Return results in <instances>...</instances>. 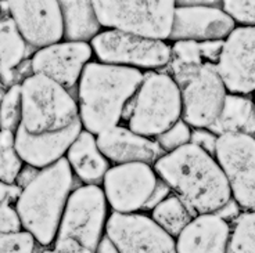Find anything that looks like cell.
Returning a JSON list of instances; mask_svg holds the SVG:
<instances>
[{
	"label": "cell",
	"mask_w": 255,
	"mask_h": 253,
	"mask_svg": "<svg viewBox=\"0 0 255 253\" xmlns=\"http://www.w3.org/2000/svg\"><path fill=\"white\" fill-rule=\"evenodd\" d=\"M161 181L193 215L219 213L232 202L228 178L215 157L194 144L162 154L153 165Z\"/></svg>",
	"instance_id": "cell-1"
},
{
	"label": "cell",
	"mask_w": 255,
	"mask_h": 253,
	"mask_svg": "<svg viewBox=\"0 0 255 253\" xmlns=\"http://www.w3.org/2000/svg\"><path fill=\"white\" fill-rule=\"evenodd\" d=\"M143 78L144 74L134 68L90 61L77 86L78 111L83 129L97 136L118 126Z\"/></svg>",
	"instance_id": "cell-2"
},
{
	"label": "cell",
	"mask_w": 255,
	"mask_h": 253,
	"mask_svg": "<svg viewBox=\"0 0 255 253\" xmlns=\"http://www.w3.org/2000/svg\"><path fill=\"white\" fill-rule=\"evenodd\" d=\"M74 183L75 176L67 159L63 158L39 170L36 177L21 190L14 206L22 230L28 231L39 245L54 244Z\"/></svg>",
	"instance_id": "cell-3"
},
{
	"label": "cell",
	"mask_w": 255,
	"mask_h": 253,
	"mask_svg": "<svg viewBox=\"0 0 255 253\" xmlns=\"http://www.w3.org/2000/svg\"><path fill=\"white\" fill-rule=\"evenodd\" d=\"M124 119L134 133L157 139L182 119V94L168 72L144 74L139 89L128 104Z\"/></svg>",
	"instance_id": "cell-4"
},
{
	"label": "cell",
	"mask_w": 255,
	"mask_h": 253,
	"mask_svg": "<svg viewBox=\"0 0 255 253\" xmlns=\"http://www.w3.org/2000/svg\"><path fill=\"white\" fill-rule=\"evenodd\" d=\"M21 83V125L29 134L56 133L79 119L77 98L50 78L31 74Z\"/></svg>",
	"instance_id": "cell-5"
},
{
	"label": "cell",
	"mask_w": 255,
	"mask_h": 253,
	"mask_svg": "<svg viewBox=\"0 0 255 253\" xmlns=\"http://www.w3.org/2000/svg\"><path fill=\"white\" fill-rule=\"evenodd\" d=\"M100 25L106 29L165 42L171 38L175 1H92Z\"/></svg>",
	"instance_id": "cell-6"
},
{
	"label": "cell",
	"mask_w": 255,
	"mask_h": 253,
	"mask_svg": "<svg viewBox=\"0 0 255 253\" xmlns=\"http://www.w3.org/2000/svg\"><path fill=\"white\" fill-rule=\"evenodd\" d=\"M109 217V203L102 187L82 184L74 188L67 201L57 238L75 240L96 253Z\"/></svg>",
	"instance_id": "cell-7"
},
{
	"label": "cell",
	"mask_w": 255,
	"mask_h": 253,
	"mask_svg": "<svg viewBox=\"0 0 255 253\" xmlns=\"http://www.w3.org/2000/svg\"><path fill=\"white\" fill-rule=\"evenodd\" d=\"M90 46L97 61L139 71L164 68L171 60V46L165 42L114 29L100 32Z\"/></svg>",
	"instance_id": "cell-8"
},
{
	"label": "cell",
	"mask_w": 255,
	"mask_h": 253,
	"mask_svg": "<svg viewBox=\"0 0 255 253\" xmlns=\"http://www.w3.org/2000/svg\"><path fill=\"white\" fill-rule=\"evenodd\" d=\"M215 159L228 178L233 202L243 212H255V137L219 136Z\"/></svg>",
	"instance_id": "cell-9"
},
{
	"label": "cell",
	"mask_w": 255,
	"mask_h": 253,
	"mask_svg": "<svg viewBox=\"0 0 255 253\" xmlns=\"http://www.w3.org/2000/svg\"><path fill=\"white\" fill-rule=\"evenodd\" d=\"M158 184L153 165L134 162L111 166L103 178L102 188L114 213L129 215L148 209Z\"/></svg>",
	"instance_id": "cell-10"
},
{
	"label": "cell",
	"mask_w": 255,
	"mask_h": 253,
	"mask_svg": "<svg viewBox=\"0 0 255 253\" xmlns=\"http://www.w3.org/2000/svg\"><path fill=\"white\" fill-rule=\"evenodd\" d=\"M106 237L118 253H178L175 238L144 213H113Z\"/></svg>",
	"instance_id": "cell-11"
},
{
	"label": "cell",
	"mask_w": 255,
	"mask_h": 253,
	"mask_svg": "<svg viewBox=\"0 0 255 253\" xmlns=\"http://www.w3.org/2000/svg\"><path fill=\"white\" fill-rule=\"evenodd\" d=\"M179 89L182 120L191 129H210L219 118L228 95L217 67L207 64Z\"/></svg>",
	"instance_id": "cell-12"
},
{
	"label": "cell",
	"mask_w": 255,
	"mask_h": 253,
	"mask_svg": "<svg viewBox=\"0 0 255 253\" xmlns=\"http://www.w3.org/2000/svg\"><path fill=\"white\" fill-rule=\"evenodd\" d=\"M0 8L6 10L28 46L39 50L64 40L60 1H0Z\"/></svg>",
	"instance_id": "cell-13"
},
{
	"label": "cell",
	"mask_w": 255,
	"mask_h": 253,
	"mask_svg": "<svg viewBox=\"0 0 255 253\" xmlns=\"http://www.w3.org/2000/svg\"><path fill=\"white\" fill-rule=\"evenodd\" d=\"M217 71L228 93L255 91V26H236L223 40Z\"/></svg>",
	"instance_id": "cell-14"
},
{
	"label": "cell",
	"mask_w": 255,
	"mask_h": 253,
	"mask_svg": "<svg viewBox=\"0 0 255 253\" xmlns=\"http://www.w3.org/2000/svg\"><path fill=\"white\" fill-rule=\"evenodd\" d=\"M90 43L61 40L35 51L29 60L31 74L50 78L67 90L77 87L85 67L92 61Z\"/></svg>",
	"instance_id": "cell-15"
},
{
	"label": "cell",
	"mask_w": 255,
	"mask_h": 253,
	"mask_svg": "<svg viewBox=\"0 0 255 253\" xmlns=\"http://www.w3.org/2000/svg\"><path fill=\"white\" fill-rule=\"evenodd\" d=\"M236 24L222 7L210 4H182L175 8L171 38L173 42L225 40Z\"/></svg>",
	"instance_id": "cell-16"
},
{
	"label": "cell",
	"mask_w": 255,
	"mask_h": 253,
	"mask_svg": "<svg viewBox=\"0 0 255 253\" xmlns=\"http://www.w3.org/2000/svg\"><path fill=\"white\" fill-rule=\"evenodd\" d=\"M82 129L79 119L56 133L29 134L19 126L15 130V150L24 164L42 170L65 158L68 148Z\"/></svg>",
	"instance_id": "cell-17"
},
{
	"label": "cell",
	"mask_w": 255,
	"mask_h": 253,
	"mask_svg": "<svg viewBox=\"0 0 255 253\" xmlns=\"http://www.w3.org/2000/svg\"><path fill=\"white\" fill-rule=\"evenodd\" d=\"M233 224L219 213L194 216L175 238L178 253H230Z\"/></svg>",
	"instance_id": "cell-18"
},
{
	"label": "cell",
	"mask_w": 255,
	"mask_h": 253,
	"mask_svg": "<svg viewBox=\"0 0 255 253\" xmlns=\"http://www.w3.org/2000/svg\"><path fill=\"white\" fill-rule=\"evenodd\" d=\"M96 139L103 155L115 165L134 162L154 165L164 154L155 140L134 133L121 125L97 134Z\"/></svg>",
	"instance_id": "cell-19"
},
{
	"label": "cell",
	"mask_w": 255,
	"mask_h": 253,
	"mask_svg": "<svg viewBox=\"0 0 255 253\" xmlns=\"http://www.w3.org/2000/svg\"><path fill=\"white\" fill-rule=\"evenodd\" d=\"M223 40L214 42H193L179 40L171 46V60L168 64V74L182 87L190 78L197 74L207 64L217 65Z\"/></svg>",
	"instance_id": "cell-20"
},
{
	"label": "cell",
	"mask_w": 255,
	"mask_h": 253,
	"mask_svg": "<svg viewBox=\"0 0 255 253\" xmlns=\"http://www.w3.org/2000/svg\"><path fill=\"white\" fill-rule=\"evenodd\" d=\"M65 159L74 176L83 184L99 185L111 168L109 159L103 155L97 146L95 134L86 132L85 129H82L75 141L71 144L65 154Z\"/></svg>",
	"instance_id": "cell-21"
},
{
	"label": "cell",
	"mask_w": 255,
	"mask_h": 253,
	"mask_svg": "<svg viewBox=\"0 0 255 253\" xmlns=\"http://www.w3.org/2000/svg\"><path fill=\"white\" fill-rule=\"evenodd\" d=\"M210 130L218 136L247 134L255 137V101L247 95L228 93L221 115Z\"/></svg>",
	"instance_id": "cell-22"
},
{
	"label": "cell",
	"mask_w": 255,
	"mask_h": 253,
	"mask_svg": "<svg viewBox=\"0 0 255 253\" xmlns=\"http://www.w3.org/2000/svg\"><path fill=\"white\" fill-rule=\"evenodd\" d=\"M28 54V45L18 28L8 15L0 17V83L4 87L13 86L15 71Z\"/></svg>",
	"instance_id": "cell-23"
},
{
	"label": "cell",
	"mask_w": 255,
	"mask_h": 253,
	"mask_svg": "<svg viewBox=\"0 0 255 253\" xmlns=\"http://www.w3.org/2000/svg\"><path fill=\"white\" fill-rule=\"evenodd\" d=\"M63 14L64 40L90 43L103 26L92 1H60Z\"/></svg>",
	"instance_id": "cell-24"
},
{
	"label": "cell",
	"mask_w": 255,
	"mask_h": 253,
	"mask_svg": "<svg viewBox=\"0 0 255 253\" xmlns=\"http://www.w3.org/2000/svg\"><path fill=\"white\" fill-rule=\"evenodd\" d=\"M150 217L165 233L176 238L180 231L190 223L194 215L178 195L171 192L151 209Z\"/></svg>",
	"instance_id": "cell-25"
},
{
	"label": "cell",
	"mask_w": 255,
	"mask_h": 253,
	"mask_svg": "<svg viewBox=\"0 0 255 253\" xmlns=\"http://www.w3.org/2000/svg\"><path fill=\"white\" fill-rule=\"evenodd\" d=\"M24 162L15 150V133L0 130V181L15 184Z\"/></svg>",
	"instance_id": "cell-26"
},
{
	"label": "cell",
	"mask_w": 255,
	"mask_h": 253,
	"mask_svg": "<svg viewBox=\"0 0 255 253\" xmlns=\"http://www.w3.org/2000/svg\"><path fill=\"white\" fill-rule=\"evenodd\" d=\"M230 253H255V212H242L235 219Z\"/></svg>",
	"instance_id": "cell-27"
},
{
	"label": "cell",
	"mask_w": 255,
	"mask_h": 253,
	"mask_svg": "<svg viewBox=\"0 0 255 253\" xmlns=\"http://www.w3.org/2000/svg\"><path fill=\"white\" fill-rule=\"evenodd\" d=\"M22 101H21V83H14L7 87L0 101V130L14 132L21 125Z\"/></svg>",
	"instance_id": "cell-28"
},
{
	"label": "cell",
	"mask_w": 255,
	"mask_h": 253,
	"mask_svg": "<svg viewBox=\"0 0 255 253\" xmlns=\"http://www.w3.org/2000/svg\"><path fill=\"white\" fill-rule=\"evenodd\" d=\"M191 139V127L180 119L178 120L173 126H171L166 132L159 134L155 139L157 144L161 148V151L166 154V152H172L178 150L180 147L186 146L190 143Z\"/></svg>",
	"instance_id": "cell-29"
},
{
	"label": "cell",
	"mask_w": 255,
	"mask_h": 253,
	"mask_svg": "<svg viewBox=\"0 0 255 253\" xmlns=\"http://www.w3.org/2000/svg\"><path fill=\"white\" fill-rule=\"evenodd\" d=\"M38 242L28 231L0 237V253H36Z\"/></svg>",
	"instance_id": "cell-30"
},
{
	"label": "cell",
	"mask_w": 255,
	"mask_h": 253,
	"mask_svg": "<svg viewBox=\"0 0 255 253\" xmlns=\"http://www.w3.org/2000/svg\"><path fill=\"white\" fill-rule=\"evenodd\" d=\"M222 10L233 19L235 24L255 26V1L226 0L222 3Z\"/></svg>",
	"instance_id": "cell-31"
},
{
	"label": "cell",
	"mask_w": 255,
	"mask_h": 253,
	"mask_svg": "<svg viewBox=\"0 0 255 253\" xmlns=\"http://www.w3.org/2000/svg\"><path fill=\"white\" fill-rule=\"evenodd\" d=\"M18 231H22V223L15 206H11V203L0 205V237Z\"/></svg>",
	"instance_id": "cell-32"
},
{
	"label": "cell",
	"mask_w": 255,
	"mask_h": 253,
	"mask_svg": "<svg viewBox=\"0 0 255 253\" xmlns=\"http://www.w3.org/2000/svg\"><path fill=\"white\" fill-rule=\"evenodd\" d=\"M218 137L219 136L211 132L210 129H191L190 143L204 150L205 152H208L212 157H215Z\"/></svg>",
	"instance_id": "cell-33"
},
{
	"label": "cell",
	"mask_w": 255,
	"mask_h": 253,
	"mask_svg": "<svg viewBox=\"0 0 255 253\" xmlns=\"http://www.w3.org/2000/svg\"><path fill=\"white\" fill-rule=\"evenodd\" d=\"M40 253H93L90 249L81 245L78 241L71 238H57L54 241V247L45 249Z\"/></svg>",
	"instance_id": "cell-34"
},
{
	"label": "cell",
	"mask_w": 255,
	"mask_h": 253,
	"mask_svg": "<svg viewBox=\"0 0 255 253\" xmlns=\"http://www.w3.org/2000/svg\"><path fill=\"white\" fill-rule=\"evenodd\" d=\"M21 194V188L17 184H7L0 181V205L3 203H15Z\"/></svg>",
	"instance_id": "cell-35"
},
{
	"label": "cell",
	"mask_w": 255,
	"mask_h": 253,
	"mask_svg": "<svg viewBox=\"0 0 255 253\" xmlns=\"http://www.w3.org/2000/svg\"><path fill=\"white\" fill-rule=\"evenodd\" d=\"M39 173V169H35V168H32V166H28V165H25L24 168H22V170L19 171L18 177H17V181H15V184L18 185L19 188L22 190L25 185H28V184L31 183L33 178L36 177V174Z\"/></svg>",
	"instance_id": "cell-36"
},
{
	"label": "cell",
	"mask_w": 255,
	"mask_h": 253,
	"mask_svg": "<svg viewBox=\"0 0 255 253\" xmlns=\"http://www.w3.org/2000/svg\"><path fill=\"white\" fill-rule=\"evenodd\" d=\"M96 253H118L117 249L114 248V245L107 240V237H104L100 242V245L97 248V252Z\"/></svg>",
	"instance_id": "cell-37"
},
{
	"label": "cell",
	"mask_w": 255,
	"mask_h": 253,
	"mask_svg": "<svg viewBox=\"0 0 255 253\" xmlns=\"http://www.w3.org/2000/svg\"><path fill=\"white\" fill-rule=\"evenodd\" d=\"M3 93H4V90L0 87V101H1V97H3Z\"/></svg>",
	"instance_id": "cell-38"
},
{
	"label": "cell",
	"mask_w": 255,
	"mask_h": 253,
	"mask_svg": "<svg viewBox=\"0 0 255 253\" xmlns=\"http://www.w3.org/2000/svg\"><path fill=\"white\" fill-rule=\"evenodd\" d=\"M0 17H1V8H0Z\"/></svg>",
	"instance_id": "cell-39"
}]
</instances>
